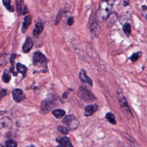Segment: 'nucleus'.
<instances>
[{
    "label": "nucleus",
    "instance_id": "aec40b11",
    "mask_svg": "<svg viewBox=\"0 0 147 147\" xmlns=\"http://www.w3.org/2000/svg\"><path fill=\"white\" fill-rule=\"evenodd\" d=\"M58 130L59 132H61L62 134H65V135L68 134V132L70 131L68 126H58Z\"/></svg>",
    "mask_w": 147,
    "mask_h": 147
},
{
    "label": "nucleus",
    "instance_id": "bb28decb",
    "mask_svg": "<svg viewBox=\"0 0 147 147\" xmlns=\"http://www.w3.org/2000/svg\"><path fill=\"white\" fill-rule=\"evenodd\" d=\"M6 94V91H5V90H2V92H1V96H0V97H1V98H3L4 96H5V95Z\"/></svg>",
    "mask_w": 147,
    "mask_h": 147
},
{
    "label": "nucleus",
    "instance_id": "9b49d317",
    "mask_svg": "<svg viewBox=\"0 0 147 147\" xmlns=\"http://www.w3.org/2000/svg\"><path fill=\"white\" fill-rule=\"evenodd\" d=\"M31 21H32V17L30 16H26L25 17L24 21H23V26H22V31H23V33H25L27 31V29H29V27L31 24Z\"/></svg>",
    "mask_w": 147,
    "mask_h": 147
},
{
    "label": "nucleus",
    "instance_id": "7ed1b4c3",
    "mask_svg": "<svg viewBox=\"0 0 147 147\" xmlns=\"http://www.w3.org/2000/svg\"><path fill=\"white\" fill-rule=\"evenodd\" d=\"M63 123L65 124L71 131L77 129L79 126V122L74 115H68L65 117L63 120Z\"/></svg>",
    "mask_w": 147,
    "mask_h": 147
},
{
    "label": "nucleus",
    "instance_id": "2eb2a0df",
    "mask_svg": "<svg viewBox=\"0 0 147 147\" xmlns=\"http://www.w3.org/2000/svg\"><path fill=\"white\" fill-rule=\"evenodd\" d=\"M17 71L20 72L23 77H26V73H27L28 68H27L25 65H23V64L18 63V64H17Z\"/></svg>",
    "mask_w": 147,
    "mask_h": 147
},
{
    "label": "nucleus",
    "instance_id": "423d86ee",
    "mask_svg": "<svg viewBox=\"0 0 147 147\" xmlns=\"http://www.w3.org/2000/svg\"><path fill=\"white\" fill-rule=\"evenodd\" d=\"M46 64H47L46 56L40 52H36L34 54V65L37 66L40 65H46Z\"/></svg>",
    "mask_w": 147,
    "mask_h": 147
},
{
    "label": "nucleus",
    "instance_id": "f03ea898",
    "mask_svg": "<svg viewBox=\"0 0 147 147\" xmlns=\"http://www.w3.org/2000/svg\"><path fill=\"white\" fill-rule=\"evenodd\" d=\"M117 97H118V100H119V102H120V108H121V110L124 112V114L127 116V117H132V111L127 104V102L124 96V95L122 94L121 91H118L117 92Z\"/></svg>",
    "mask_w": 147,
    "mask_h": 147
},
{
    "label": "nucleus",
    "instance_id": "5701e85b",
    "mask_svg": "<svg viewBox=\"0 0 147 147\" xmlns=\"http://www.w3.org/2000/svg\"><path fill=\"white\" fill-rule=\"evenodd\" d=\"M17 142H15L14 140H7L6 142H5V146H7V147H17Z\"/></svg>",
    "mask_w": 147,
    "mask_h": 147
},
{
    "label": "nucleus",
    "instance_id": "a211bd4d",
    "mask_svg": "<svg viewBox=\"0 0 147 147\" xmlns=\"http://www.w3.org/2000/svg\"><path fill=\"white\" fill-rule=\"evenodd\" d=\"M106 119H107V120H108V122H110L111 124H114V125H115V124H116L115 117H114V115L112 113H108V114H106Z\"/></svg>",
    "mask_w": 147,
    "mask_h": 147
},
{
    "label": "nucleus",
    "instance_id": "6e6552de",
    "mask_svg": "<svg viewBox=\"0 0 147 147\" xmlns=\"http://www.w3.org/2000/svg\"><path fill=\"white\" fill-rule=\"evenodd\" d=\"M79 78L83 83H87L90 86H92V84H93L92 80L86 75V72L84 70H81V71L79 73Z\"/></svg>",
    "mask_w": 147,
    "mask_h": 147
},
{
    "label": "nucleus",
    "instance_id": "ddd939ff",
    "mask_svg": "<svg viewBox=\"0 0 147 147\" xmlns=\"http://www.w3.org/2000/svg\"><path fill=\"white\" fill-rule=\"evenodd\" d=\"M57 142L60 144V145H65V146H72V144L69 138L66 137H63V138H57Z\"/></svg>",
    "mask_w": 147,
    "mask_h": 147
},
{
    "label": "nucleus",
    "instance_id": "4be33fe9",
    "mask_svg": "<svg viewBox=\"0 0 147 147\" xmlns=\"http://www.w3.org/2000/svg\"><path fill=\"white\" fill-rule=\"evenodd\" d=\"M140 56H141V53H133V54L131 56L130 59H131V61L135 62V61H137V60L139 59Z\"/></svg>",
    "mask_w": 147,
    "mask_h": 147
},
{
    "label": "nucleus",
    "instance_id": "20e7f679",
    "mask_svg": "<svg viewBox=\"0 0 147 147\" xmlns=\"http://www.w3.org/2000/svg\"><path fill=\"white\" fill-rule=\"evenodd\" d=\"M78 95L84 101L88 102H91L95 100V96L90 91H88L85 88H83V87L79 88Z\"/></svg>",
    "mask_w": 147,
    "mask_h": 147
},
{
    "label": "nucleus",
    "instance_id": "4468645a",
    "mask_svg": "<svg viewBox=\"0 0 147 147\" xmlns=\"http://www.w3.org/2000/svg\"><path fill=\"white\" fill-rule=\"evenodd\" d=\"M107 19H108V21H107L108 26V27L113 26L114 23H115L116 19H117V15H116V13H111V14L108 17Z\"/></svg>",
    "mask_w": 147,
    "mask_h": 147
},
{
    "label": "nucleus",
    "instance_id": "f3484780",
    "mask_svg": "<svg viewBox=\"0 0 147 147\" xmlns=\"http://www.w3.org/2000/svg\"><path fill=\"white\" fill-rule=\"evenodd\" d=\"M2 79L5 83H9L11 81V74L9 72V71L5 70L3 73V76H2Z\"/></svg>",
    "mask_w": 147,
    "mask_h": 147
},
{
    "label": "nucleus",
    "instance_id": "6ab92c4d",
    "mask_svg": "<svg viewBox=\"0 0 147 147\" xmlns=\"http://www.w3.org/2000/svg\"><path fill=\"white\" fill-rule=\"evenodd\" d=\"M3 4L5 5V7L11 12H12L14 10H13V7L11 6V0H3Z\"/></svg>",
    "mask_w": 147,
    "mask_h": 147
},
{
    "label": "nucleus",
    "instance_id": "cd10ccee",
    "mask_svg": "<svg viewBox=\"0 0 147 147\" xmlns=\"http://www.w3.org/2000/svg\"><path fill=\"white\" fill-rule=\"evenodd\" d=\"M23 10H24V11H23V14H26V13H27V11H28L27 7H26V6H24V7H23Z\"/></svg>",
    "mask_w": 147,
    "mask_h": 147
},
{
    "label": "nucleus",
    "instance_id": "a878e982",
    "mask_svg": "<svg viewBox=\"0 0 147 147\" xmlns=\"http://www.w3.org/2000/svg\"><path fill=\"white\" fill-rule=\"evenodd\" d=\"M16 54H12V56H11V64L13 65V61L15 60V59H16Z\"/></svg>",
    "mask_w": 147,
    "mask_h": 147
},
{
    "label": "nucleus",
    "instance_id": "f8f14e48",
    "mask_svg": "<svg viewBox=\"0 0 147 147\" xmlns=\"http://www.w3.org/2000/svg\"><path fill=\"white\" fill-rule=\"evenodd\" d=\"M43 28H44V26H43V23H40V22L37 23L36 25H35V29H34V30H33V35L35 37H37L42 32Z\"/></svg>",
    "mask_w": 147,
    "mask_h": 147
},
{
    "label": "nucleus",
    "instance_id": "412c9836",
    "mask_svg": "<svg viewBox=\"0 0 147 147\" xmlns=\"http://www.w3.org/2000/svg\"><path fill=\"white\" fill-rule=\"evenodd\" d=\"M123 31H124V33H125L127 36L130 35V34H131V26H130L129 23H126V24L124 25V27H123Z\"/></svg>",
    "mask_w": 147,
    "mask_h": 147
},
{
    "label": "nucleus",
    "instance_id": "39448f33",
    "mask_svg": "<svg viewBox=\"0 0 147 147\" xmlns=\"http://www.w3.org/2000/svg\"><path fill=\"white\" fill-rule=\"evenodd\" d=\"M90 31L96 36H98L99 35V34H100V26L97 23V21H96L94 14L91 15L90 20Z\"/></svg>",
    "mask_w": 147,
    "mask_h": 147
},
{
    "label": "nucleus",
    "instance_id": "c85d7f7f",
    "mask_svg": "<svg viewBox=\"0 0 147 147\" xmlns=\"http://www.w3.org/2000/svg\"><path fill=\"white\" fill-rule=\"evenodd\" d=\"M146 18H147V17H146Z\"/></svg>",
    "mask_w": 147,
    "mask_h": 147
},
{
    "label": "nucleus",
    "instance_id": "b1692460",
    "mask_svg": "<svg viewBox=\"0 0 147 147\" xmlns=\"http://www.w3.org/2000/svg\"><path fill=\"white\" fill-rule=\"evenodd\" d=\"M17 11L19 14L23 13L22 11V0H17Z\"/></svg>",
    "mask_w": 147,
    "mask_h": 147
},
{
    "label": "nucleus",
    "instance_id": "0eeeda50",
    "mask_svg": "<svg viewBox=\"0 0 147 147\" xmlns=\"http://www.w3.org/2000/svg\"><path fill=\"white\" fill-rule=\"evenodd\" d=\"M12 96H13V99L15 102H21L25 99V95L23 93V91L20 89H16L13 90L12 92Z\"/></svg>",
    "mask_w": 147,
    "mask_h": 147
},
{
    "label": "nucleus",
    "instance_id": "9d476101",
    "mask_svg": "<svg viewBox=\"0 0 147 147\" xmlns=\"http://www.w3.org/2000/svg\"><path fill=\"white\" fill-rule=\"evenodd\" d=\"M33 47V41H32V39L30 37H28L23 44V51L24 53H29Z\"/></svg>",
    "mask_w": 147,
    "mask_h": 147
},
{
    "label": "nucleus",
    "instance_id": "393cba45",
    "mask_svg": "<svg viewBox=\"0 0 147 147\" xmlns=\"http://www.w3.org/2000/svg\"><path fill=\"white\" fill-rule=\"evenodd\" d=\"M73 23H74V19H73V17H70V18L68 19V21H67V24H68V25H70V26H71V25L73 24Z\"/></svg>",
    "mask_w": 147,
    "mask_h": 147
},
{
    "label": "nucleus",
    "instance_id": "1a4fd4ad",
    "mask_svg": "<svg viewBox=\"0 0 147 147\" xmlns=\"http://www.w3.org/2000/svg\"><path fill=\"white\" fill-rule=\"evenodd\" d=\"M98 109V106L96 105V104H92V105H89L85 108V110H84V114L86 116H90L92 115L96 110Z\"/></svg>",
    "mask_w": 147,
    "mask_h": 147
},
{
    "label": "nucleus",
    "instance_id": "f257e3e1",
    "mask_svg": "<svg viewBox=\"0 0 147 147\" xmlns=\"http://www.w3.org/2000/svg\"><path fill=\"white\" fill-rule=\"evenodd\" d=\"M113 5L110 4L108 0H102L99 5V14L102 19H107L108 17L111 14Z\"/></svg>",
    "mask_w": 147,
    "mask_h": 147
},
{
    "label": "nucleus",
    "instance_id": "dca6fc26",
    "mask_svg": "<svg viewBox=\"0 0 147 147\" xmlns=\"http://www.w3.org/2000/svg\"><path fill=\"white\" fill-rule=\"evenodd\" d=\"M53 116H55L58 119H61L62 117H64L65 115V112L62 109H55L53 111Z\"/></svg>",
    "mask_w": 147,
    "mask_h": 147
}]
</instances>
